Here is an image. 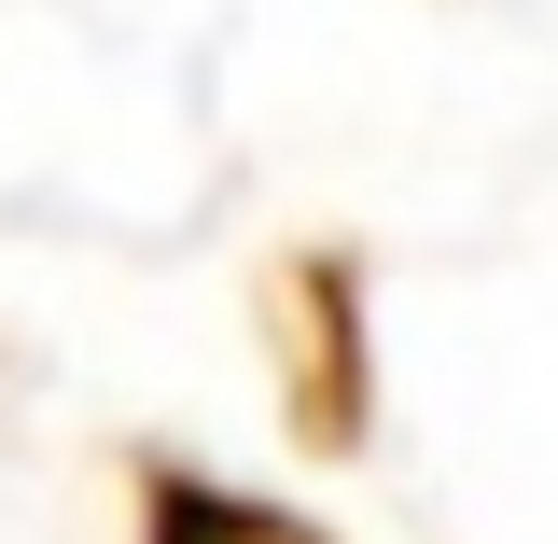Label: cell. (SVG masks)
<instances>
[{
  "label": "cell",
  "mask_w": 558,
  "mask_h": 544,
  "mask_svg": "<svg viewBox=\"0 0 558 544\" xmlns=\"http://www.w3.org/2000/svg\"><path fill=\"white\" fill-rule=\"evenodd\" d=\"M140 544H336V531H307V517H279V503H252L223 475L140 461Z\"/></svg>",
  "instance_id": "2"
},
{
  "label": "cell",
  "mask_w": 558,
  "mask_h": 544,
  "mask_svg": "<svg viewBox=\"0 0 558 544\" xmlns=\"http://www.w3.org/2000/svg\"><path fill=\"white\" fill-rule=\"evenodd\" d=\"M266 349H279V391H293V433L307 447H363L377 363H363V279H349V252H293L266 279Z\"/></svg>",
  "instance_id": "1"
}]
</instances>
